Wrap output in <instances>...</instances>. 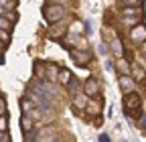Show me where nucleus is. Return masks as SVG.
I'll list each match as a JSON object with an SVG mask.
<instances>
[{
  "instance_id": "nucleus-13",
  "label": "nucleus",
  "mask_w": 146,
  "mask_h": 142,
  "mask_svg": "<svg viewBox=\"0 0 146 142\" xmlns=\"http://www.w3.org/2000/svg\"><path fill=\"white\" fill-rule=\"evenodd\" d=\"M71 79H73V77H71V71H69V69H59V77H57V81H59L61 85H69Z\"/></svg>"
},
{
  "instance_id": "nucleus-22",
  "label": "nucleus",
  "mask_w": 146,
  "mask_h": 142,
  "mask_svg": "<svg viewBox=\"0 0 146 142\" xmlns=\"http://www.w3.org/2000/svg\"><path fill=\"white\" fill-rule=\"evenodd\" d=\"M0 39H4V45L8 43V39H10V33H4V31H0Z\"/></svg>"
},
{
  "instance_id": "nucleus-12",
  "label": "nucleus",
  "mask_w": 146,
  "mask_h": 142,
  "mask_svg": "<svg viewBox=\"0 0 146 142\" xmlns=\"http://www.w3.org/2000/svg\"><path fill=\"white\" fill-rule=\"evenodd\" d=\"M49 35H51L53 39H61L63 35H65V27H63V25H51Z\"/></svg>"
},
{
  "instance_id": "nucleus-6",
  "label": "nucleus",
  "mask_w": 146,
  "mask_h": 142,
  "mask_svg": "<svg viewBox=\"0 0 146 142\" xmlns=\"http://www.w3.org/2000/svg\"><path fill=\"white\" fill-rule=\"evenodd\" d=\"M118 83H120L122 92H124L126 96H128V94H134V87H136V83H134L132 75H122V77L118 79Z\"/></svg>"
},
{
  "instance_id": "nucleus-4",
  "label": "nucleus",
  "mask_w": 146,
  "mask_h": 142,
  "mask_svg": "<svg viewBox=\"0 0 146 142\" xmlns=\"http://www.w3.org/2000/svg\"><path fill=\"white\" fill-rule=\"evenodd\" d=\"M69 53H71L73 63H77V65H87V63L91 61V55H89L87 51H81V49H71Z\"/></svg>"
},
{
  "instance_id": "nucleus-14",
  "label": "nucleus",
  "mask_w": 146,
  "mask_h": 142,
  "mask_svg": "<svg viewBox=\"0 0 146 142\" xmlns=\"http://www.w3.org/2000/svg\"><path fill=\"white\" fill-rule=\"evenodd\" d=\"M71 43H73V45H77V47H81V51L87 49V39L81 37V35H71Z\"/></svg>"
},
{
  "instance_id": "nucleus-16",
  "label": "nucleus",
  "mask_w": 146,
  "mask_h": 142,
  "mask_svg": "<svg viewBox=\"0 0 146 142\" xmlns=\"http://www.w3.org/2000/svg\"><path fill=\"white\" fill-rule=\"evenodd\" d=\"M21 106H23V114H25V116L33 114V108H35V106H33V102H31L29 98H23V100H21Z\"/></svg>"
},
{
  "instance_id": "nucleus-18",
  "label": "nucleus",
  "mask_w": 146,
  "mask_h": 142,
  "mask_svg": "<svg viewBox=\"0 0 146 142\" xmlns=\"http://www.w3.org/2000/svg\"><path fill=\"white\" fill-rule=\"evenodd\" d=\"M0 31H4V33H10L12 31V23L6 19V16H0Z\"/></svg>"
},
{
  "instance_id": "nucleus-3",
  "label": "nucleus",
  "mask_w": 146,
  "mask_h": 142,
  "mask_svg": "<svg viewBox=\"0 0 146 142\" xmlns=\"http://www.w3.org/2000/svg\"><path fill=\"white\" fill-rule=\"evenodd\" d=\"M124 108H126L128 116H136V112L140 110V98H138V94H128L124 98Z\"/></svg>"
},
{
  "instance_id": "nucleus-7",
  "label": "nucleus",
  "mask_w": 146,
  "mask_h": 142,
  "mask_svg": "<svg viewBox=\"0 0 146 142\" xmlns=\"http://www.w3.org/2000/svg\"><path fill=\"white\" fill-rule=\"evenodd\" d=\"M130 37H132L134 43H146V27L144 25H136L130 31Z\"/></svg>"
},
{
  "instance_id": "nucleus-11",
  "label": "nucleus",
  "mask_w": 146,
  "mask_h": 142,
  "mask_svg": "<svg viewBox=\"0 0 146 142\" xmlns=\"http://www.w3.org/2000/svg\"><path fill=\"white\" fill-rule=\"evenodd\" d=\"M21 126H23V132H25V134H31V132H33V128H35V122H33V118H31V116H23Z\"/></svg>"
},
{
  "instance_id": "nucleus-25",
  "label": "nucleus",
  "mask_w": 146,
  "mask_h": 142,
  "mask_svg": "<svg viewBox=\"0 0 146 142\" xmlns=\"http://www.w3.org/2000/svg\"><path fill=\"white\" fill-rule=\"evenodd\" d=\"M144 55H146V43H144Z\"/></svg>"
},
{
  "instance_id": "nucleus-5",
  "label": "nucleus",
  "mask_w": 146,
  "mask_h": 142,
  "mask_svg": "<svg viewBox=\"0 0 146 142\" xmlns=\"http://www.w3.org/2000/svg\"><path fill=\"white\" fill-rule=\"evenodd\" d=\"M83 94H85L87 98H96V96L100 94V81L94 79V77H89V79L85 81V85H83Z\"/></svg>"
},
{
  "instance_id": "nucleus-17",
  "label": "nucleus",
  "mask_w": 146,
  "mask_h": 142,
  "mask_svg": "<svg viewBox=\"0 0 146 142\" xmlns=\"http://www.w3.org/2000/svg\"><path fill=\"white\" fill-rule=\"evenodd\" d=\"M130 67H132V75H134L136 79H140V81H144V79H146V77H144V69H142L140 65H136V63H132Z\"/></svg>"
},
{
  "instance_id": "nucleus-2",
  "label": "nucleus",
  "mask_w": 146,
  "mask_h": 142,
  "mask_svg": "<svg viewBox=\"0 0 146 142\" xmlns=\"http://www.w3.org/2000/svg\"><path fill=\"white\" fill-rule=\"evenodd\" d=\"M35 69H36V75H39L41 79H47L49 83L57 81V77H59V67L55 65V63H43V61H36Z\"/></svg>"
},
{
  "instance_id": "nucleus-26",
  "label": "nucleus",
  "mask_w": 146,
  "mask_h": 142,
  "mask_svg": "<svg viewBox=\"0 0 146 142\" xmlns=\"http://www.w3.org/2000/svg\"><path fill=\"white\" fill-rule=\"evenodd\" d=\"M0 51H2V41H0Z\"/></svg>"
},
{
  "instance_id": "nucleus-9",
  "label": "nucleus",
  "mask_w": 146,
  "mask_h": 142,
  "mask_svg": "<svg viewBox=\"0 0 146 142\" xmlns=\"http://www.w3.org/2000/svg\"><path fill=\"white\" fill-rule=\"evenodd\" d=\"M116 69H118L120 77H122V75H130V73H132V67H130V63H128L124 57L116 59Z\"/></svg>"
},
{
  "instance_id": "nucleus-23",
  "label": "nucleus",
  "mask_w": 146,
  "mask_h": 142,
  "mask_svg": "<svg viewBox=\"0 0 146 142\" xmlns=\"http://www.w3.org/2000/svg\"><path fill=\"white\" fill-rule=\"evenodd\" d=\"M100 142H110V136H108V134H102V136H100Z\"/></svg>"
},
{
  "instance_id": "nucleus-19",
  "label": "nucleus",
  "mask_w": 146,
  "mask_h": 142,
  "mask_svg": "<svg viewBox=\"0 0 146 142\" xmlns=\"http://www.w3.org/2000/svg\"><path fill=\"white\" fill-rule=\"evenodd\" d=\"M6 130H8V118L0 116V132H6Z\"/></svg>"
},
{
  "instance_id": "nucleus-21",
  "label": "nucleus",
  "mask_w": 146,
  "mask_h": 142,
  "mask_svg": "<svg viewBox=\"0 0 146 142\" xmlns=\"http://www.w3.org/2000/svg\"><path fill=\"white\" fill-rule=\"evenodd\" d=\"M0 142H12L10 136H8V132H0Z\"/></svg>"
},
{
  "instance_id": "nucleus-1",
  "label": "nucleus",
  "mask_w": 146,
  "mask_h": 142,
  "mask_svg": "<svg viewBox=\"0 0 146 142\" xmlns=\"http://www.w3.org/2000/svg\"><path fill=\"white\" fill-rule=\"evenodd\" d=\"M43 16H45L47 23L57 25L63 16H65V8H63V4H59V2H45V4H43Z\"/></svg>"
},
{
  "instance_id": "nucleus-24",
  "label": "nucleus",
  "mask_w": 146,
  "mask_h": 142,
  "mask_svg": "<svg viewBox=\"0 0 146 142\" xmlns=\"http://www.w3.org/2000/svg\"><path fill=\"white\" fill-rule=\"evenodd\" d=\"M85 31H87V33L94 31V29H91V23H89V21H85Z\"/></svg>"
},
{
  "instance_id": "nucleus-8",
  "label": "nucleus",
  "mask_w": 146,
  "mask_h": 142,
  "mask_svg": "<svg viewBox=\"0 0 146 142\" xmlns=\"http://www.w3.org/2000/svg\"><path fill=\"white\" fill-rule=\"evenodd\" d=\"M85 114L91 116V118L100 116V114H102V102H96V100L87 102V106H85Z\"/></svg>"
},
{
  "instance_id": "nucleus-10",
  "label": "nucleus",
  "mask_w": 146,
  "mask_h": 142,
  "mask_svg": "<svg viewBox=\"0 0 146 142\" xmlns=\"http://www.w3.org/2000/svg\"><path fill=\"white\" fill-rule=\"evenodd\" d=\"M73 106H75L77 110H85V106H87V96L83 94V92H77L75 96H73Z\"/></svg>"
},
{
  "instance_id": "nucleus-20",
  "label": "nucleus",
  "mask_w": 146,
  "mask_h": 142,
  "mask_svg": "<svg viewBox=\"0 0 146 142\" xmlns=\"http://www.w3.org/2000/svg\"><path fill=\"white\" fill-rule=\"evenodd\" d=\"M0 116H6V102H4V98H0Z\"/></svg>"
},
{
  "instance_id": "nucleus-15",
  "label": "nucleus",
  "mask_w": 146,
  "mask_h": 142,
  "mask_svg": "<svg viewBox=\"0 0 146 142\" xmlns=\"http://www.w3.org/2000/svg\"><path fill=\"white\" fill-rule=\"evenodd\" d=\"M110 47H112V51L116 53V57H122V53H124V47H122L120 39H112V41H110Z\"/></svg>"
}]
</instances>
